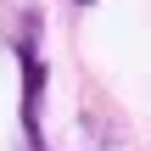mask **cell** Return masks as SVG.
<instances>
[{"instance_id": "obj_1", "label": "cell", "mask_w": 151, "mask_h": 151, "mask_svg": "<svg viewBox=\"0 0 151 151\" xmlns=\"http://www.w3.org/2000/svg\"><path fill=\"white\" fill-rule=\"evenodd\" d=\"M17 62H22V151H39V95H45V62H39V50H34V39L17 50Z\"/></svg>"}]
</instances>
